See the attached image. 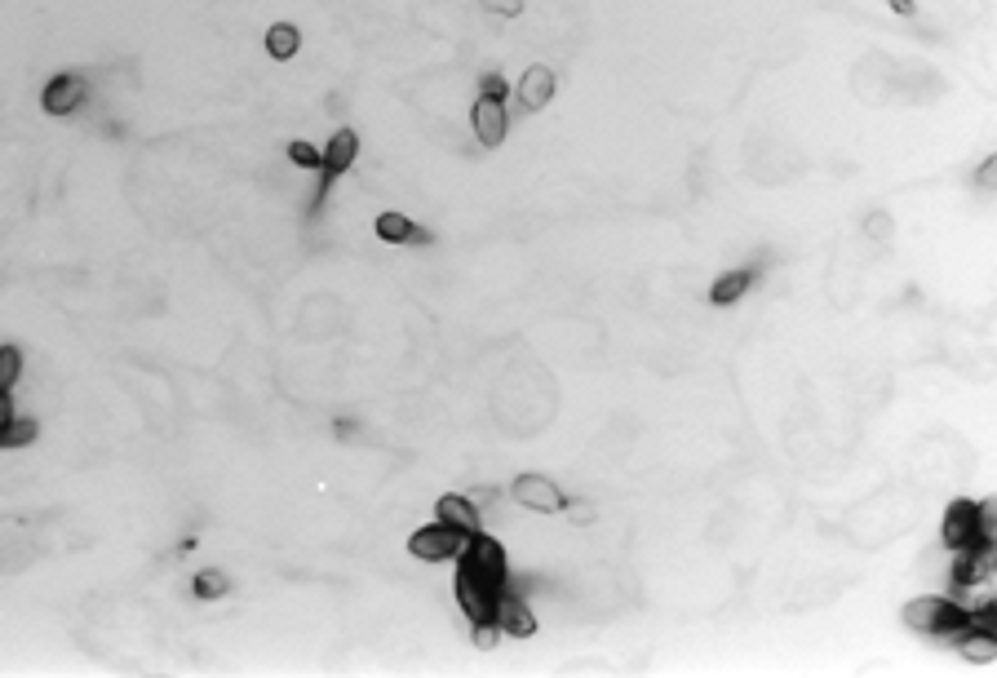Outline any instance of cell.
<instances>
[{
    "mask_svg": "<svg viewBox=\"0 0 997 678\" xmlns=\"http://www.w3.org/2000/svg\"><path fill=\"white\" fill-rule=\"evenodd\" d=\"M461 546H466V537H461L457 528H448V523H426V528H417L413 537H408V554L421 563H452L461 554Z\"/></svg>",
    "mask_w": 997,
    "mask_h": 678,
    "instance_id": "4",
    "label": "cell"
},
{
    "mask_svg": "<svg viewBox=\"0 0 997 678\" xmlns=\"http://www.w3.org/2000/svg\"><path fill=\"white\" fill-rule=\"evenodd\" d=\"M289 160L297 169H320V147H311V142H289Z\"/></svg>",
    "mask_w": 997,
    "mask_h": 678,
    "instance_id": "22",
    "label": "cell"
},
{
    "mask_svg": "<svg viewBox=\"0 0 997 678\" xmlns=\"http://www.w3.org/2000/svg\"><path fill=\"white\" fill-rule=\"evenodd\" d=\"M515 98H519V107L523 111H546L550 102H554V71L550 67H528L519 76V85H515Z\"/></svg>",
    "mask_w": 997,
    "mask_h": 678,
    "instance_id": "11",
    "label": "cell"
},
{
    "mask_svg": "<svg viewBox=\"0 0 997 678\" xmlns=\"http://www.w3.org/2000/svg\"><path fill=\"white\" fill-rule=\"evenodd\" d=\"M297 49H302V32H297L293 23H271V32H266V54H271L275 63H289Z\"/></svg>",
    "mask_w": 997,
    "mask_h": 678,
    "instance_id": "15",
    "label": "cell"
},
{
    "mask_svg": "<svg viewBox=\"0 0 997 678\" xmlns=\"http://www.w3.org/2000/svg\"><path fill=\"white\" fill-rule=\"evenodd\" d=\"M36 435H40L36 417H14L5 426V435H0V448H27V444H36Z\"/></svg>",
    "mask_w": 997,
    "mask_h": 678,
    "instance_id": "17",
    "label": "cell"
},
{
    "mask_svg": "<svg viewBox=\"0 0 997 678\" xmlns=\"http://www.w3.org/2000/svg\"><path fill=\"white\" fill-rule=\"evenodd\" d=\"M497 497H501L497 488H470V492H466V501H470V506H475V510L492 506V501H497Z\"/></svg>",
    "mask_w": 997,
    "mask_h": 678,
    "instance_id": "24",
    "label": "cell"
},
{
    "mask_svg": "<svg viewBox=\"0 0 997 678\" xmlns=\"http://www.w3.org/2000/svg\"><path fill=\"white\" fill-rule=\"evenodd\" d=\"M18 377H23V351L18 346H0V390H14Z\"/></svg>",
    "mask_w": 997,
    "mask_h": 678,
    "instance_id": "19",
    "label": "cell"
},
{
    "mask_svg": "<svg viewBox=\"0 0 997 678\" xmlns=\"http://www.w3.org/2000/svg\"><path fill=\"white\" fill-rule=\"evenodd\" d=\"M85 102V80L76 76V71H63V76H54L45 85V94H40V107L49 111V116H71V111Z\"/></svg>",
    "mask_w": 997,
    "mask_h": 678,
    "instance_id": "8",
    "label": "cell"
},
{
    "mask_svg": "<svg viewBox=\"0 0 997 678\" xmlns=\"http://www.w3.org/2000/svg\"><path fill=\"white\" fill-rule=\"evenodd\" d=\"M904 625L922 634H935V639H958L966 630V608L949 599H913L904 608Z\"/></svg>",
    "mask_w": 997,
    "mask_h": 678,
    "instance_id": "2",
    "label": "cell"
},
{
    "mask_svg": "<svg viewBox=\"0 0 997 678\" xmlns=\"http://www.w3.org/2000/svg\"><path fill=\"white\" fill-rule=\"evenodd\" d=\"M887 5L896 9V14H913V9H918V5H913V0H887Z\"/></svg>",
    "mask_w": 997,
    "mask_h": 678,
    "instance_id": "28",
    "label": "cell"
},
{
    "mask_svg": "<svg viewBox=\"0 0 997 678\" xmlns=\"http://www.w3.org/2000/svg\"><path fill=\"white\" fill-rule=\"evenodd\" d=\"M869 231H873V235H891V218H873Z\"/></svg>",
    "mask_w": 997,
    "mask_h": 678,
    "instance_id": "27",
    "label": "cell"
},
{
    "mask_svg": "<svg viewBox=\"0 0 997 678\" xmlns=\"http://www.w3.org/2000/svg\"><path fill=\"white\" fill-rule=\"evenodd\" d=\"M226 590H231V581H226V572H218V568H204L200 577H195V599H204V603L222 599Z\"/></svg>",
    "mask_w": 997,
    "mask_h": 678,
    "instance_id": "18",
    "label": "cell"
},
{
    "mask_svg": "<svg viewBox=\"0 0 997 678\" xmlns=\"http://www.w3.org/2000/svg\"><path fill=\"white\" fill-rule=\"evenodd\" d=\"M488 14H501V18H519L523 14V0H483Z\"/></svg>",
    "mask_w": 997,
    "mask_h": 678,
    "instance_id": "23",
    "label": "cell"
},
{
    "mask_svg": "<svg viewBox=\"0 0 997 678\" xmlns=\"http://www.w3.org/2000/svg\"><path fill=\"white\" fill-rule=\"evenodd\" d=\"M953 643H958V652L966 656V661H975V665H993V656H997V643L989 639V634H971V630H962Z\"/></svg>",
    "mask_w": 997,
    "mask_h": 678,
    "instance_id": "16",
    "label": "cell"
},
{
    "mask_svg": "<svg viewBox=\"0 0 997 678\" xmlns=\"http://www.w3.org/2000/svg\"><path fill=\"white\" fill-rule=\"evenodd\" d=\"M497 625L506 639H532V634H537V616H532L528 603L510 590H501V599H497Z\"/></svg>",
    "mask_w": 997,
    "mask_h": 678,
    "instance_id": "10",
    "label": "cell"
},
{
    "mask_svg": "<svg viewBox=\"0 0 997 678\" xmlns=\"http://www.w3.org/2000/svg\"><path fill=\"white\" fill-rule=\"evenodd\" d=\"M435 519L448 523V528H457L461 537H475V532H479V510L470 506L461 492H448V497L435 501Z\"/></svg>",
    "mask_w": 997,
    "mask_h": 678,
    "instance_id": "12",
    "label": "cell"
},
{
    "mask_svg": "<svg viewBox=\"0 0 997 678\" xmlns=\"http://www.w3.org/2000/svg\"><path fill=\"white\" fill-rule=\"evenodd\" d=\"M470 634H475L479 652H492V647L501 643V625L497 621H475V625H470Z\"/></svg>",
    "mask_w": 997,
    "mask_h": 678,
    "instance_id": "21",
    "label": "cell"
},
{
    "mask_svg": "<svg viewBox=\"0 0 997 678\" xmlns=\"http://www.w3.org/2000/svg\"><path fill=\"white\" fill-rule=\"evenodd\" d=\"M9 421H14V408H9V390H0V435H5Z\"/></svg>",
    "mask_w": 997,
    "mask_h": 678,
    "instance_id": "26",
    "label": "cell"
},
{
    "mask_svg": "<svg viewBox=\"0 0 997 678\" xmlns=\"http://www.w3.org/2000/svg\"><path fill=\"white\" fill-rule=\"evenodd\" d=\"M510 497L519 501L523 510H537V515H559V510H568V492H563L554 479L546 475H519L515 484H510Z\"/></svg>",
    "mask_w": 997,
    "mask_h": 678,
    "instance_id": "6",
    "label": "cell"
},
{
    "mask_svg": "<svg viewBox=\"0 0 997 678\" xmlns=\"http://www.w3.org/2000/svg\"><path fill=\"white\" fill-rule=\"evenodd\" d=\"M758 284V271L754 266H736V271H723L714 284H709V302L714 306H732V302H740L749 289Z\"/></svg>",
    "mask_w": 997,
    "mask_h": 678,
    "instance_id": "13",
    "label": "cell"
},
{
    "mask_svg": "<svg viewBox=\"0 0 997 678\" xmlns=\"http://www.w3.org/2000/svg\"><path fill=\"white\" fill-rule=\"evenodd\" d=\"M475 138L483 142V147H501L506 142V129H510V116H506V102L497 98H475Z\"/></svg>",
    "mask_w": 997,
    "mask_h": 678,
    "instance_id": "9",
    "label": "cell"
},
{
    "mask_svg": "<svg viewBox=\"0 0 997 678\" xmlns=\"http://www.w3.org/2000/svg\"><path fill=\"white\" fill-rule=\"evenodd\" d=\"M355 156H359V133L355 129H337L333 138L324 142V151H320V187H315V209L324 204V195H328V187H333V178H342V173L355 164Z\"/></svg>",
    "mask_w": 997,
    "mask_h": 678,
    "instance_id": "5",
    "label": "cell"
},
{
    "mask_svg": "<svg viewBox=\"0 0 997 678\" xmlns=\"http://www.w3.org/2000/svg\"><path fill=\"white\" fill-rule=\"evenodd\" d=\"M944 546L966 550L980 541H997V506L993 501H953L944 515Z\"/></svg>",
    "mask_w": 997,
    "mask_h": 678,
    "instance_id": "1",
    "label": "cell"
},
{
    "mask_svg": "<svg viewBox=\"0 0 997 678\" xmlns=\"http://www.w3.org/2000/svg\"><path fill=\"white\" fill-rule=\"evenodd\" d=\"M993 173H997V160H984V164H980V173H975V187H984V191H989V187H993Z\"/></svg>",
    "mask_w": 997,
    "mask_h": 678,
    "instance_id": "25",
    "label": "cell"
},
{
    "mask_svg": "<svg viewBox=\"0 0 997 678\" xmlns=\"http://www.w3.org/2000/svg\"><path fill=\"white\" fill-rule=\"evenodd\" d=\"M506 94H510L506 76H501V71H483V76H479V98H497V102H506Z\"/></svg>",
    "mask_w": 997,
    "mask_h": 678,
    "instance_id": "20",
    "label": "cell"
},
{
    "mask_svg": "<svg viewBox=\"0 0 997 678\" xmlns=\"http://www.w3.org/2000/svg\"><path fill=\"white\" fill-rule=\"evenodd\" d=\"M497 599H501V590H492V585L479 581L475 572L457 568V603H461V612H466L470 625L475 621H497Z\"/></svg>",
    "mask_w": 997,
    "mask_h": 678,
    "instance_id": "7",
    "label": "cell"
},
{
    "mask_svg": "<svg viewBox=\"0 0 997 678\" xmlns=\"http://www.w3.org/2000/svg\"><path fill=\"white\" fill-rule=\"evenodd\" d=\"M377 235H382L386 244H430L435 240V235L421 231L408 213H382V218H377Z\"/></svg>",
    "mask_w": 997,
    "mask_h": 678,
    "instance_id": "14",
    "label": "cell"
},
{
    "mask_svg": "<svg viewBox=\"0 0 997 678\" xmlns=\"http://www.w3.org/2000/svg\"><path fill=\"white\" fill-rule=\"evenodd\" d=\"M457 563L466 572H475L479 581H488L492 590H506L510 581V563H506V550H501V541L483 537V528L475 532V537H466V546H461Z\"/></svg>",
    "mask_w": 997,
    "mask_h": 678,
    "instance_id": "3",
    "label": "cell"
}]
</instances>
